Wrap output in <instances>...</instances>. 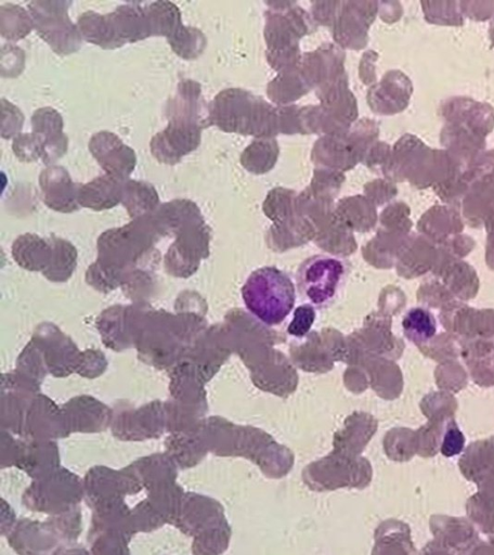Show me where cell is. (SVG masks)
<instances>
[{
	"instance_id": "6da1fadb",
	"label": "cell",
	"mask_w": 494,
	"mask_h": 555,
	"mask_svg": "<svg viewBox=\"0 0 494 555\" xmlns=\"http://www.w3.org/2000/svg\"><path fill=\"white\" fill-rule=\"evenodd\" d=\"M244 304L256 319L268 327H278L291 315L296 288L290 276L277 267L253 271L242 289Z\"/></svg>"
},
{
	"instance_id": "7a4b0ae2",
	"label": "cell",
	"mask_w": 494,
	"mask_h": 555,
	"mask_svg": "<svg viewBox=\"0 0 494 555\" xmlns=\"http://www.w3.org/2000/svg\"><path fill=\"white\" fill-rule=\"evenodd\" d=\"M348 278V265L341 257L315 255L299 266L296 283L299 295L315 308H328L341 295Z\"/></svg>"
},
{
	"instance_id": "3957f363",
	"label": "cell",
	"mask_w": 494,
	"mask_h": 555,
	"mask_svg": "<svg viewBox=\"0 0 494 555\" xmlns=\"http://www.w3.org/2000/svg\"><path fill=\"white\" fill-rule=\"evenodd\" d=\"M71 5L61 0H34L29 4L38 35L60 56L74 54L82 47L80 30L69 17Z\"/></svg>"
},
{
	"instance_id": "277c9868",
	"label": "cell",
	"mask_w": 494,
	"mask_h": 555,
	"mask_svg": "<svg viewBox=\"0 0 494 555\" xmlns=\"http://www.w3.org/2000/svg\"><path fill=\"white\" fill-rule=\"evenodd\" d=\"M201 141L200 125L168 121L162 132L151 139L152 156L160 163L176 165L187 154L197 149Z\"/></svg>"
},
{
	"instance_id": "5b68a950",
	"label": "cell",
	"mask_w": 494,
	"mask_h": 555,
	"mask_svg": "<svg viewBox=\"0 0 494 555\" xmlns=\"http://www.w3.org/2000/svg\"><path fill=\"white\" fill-rule=\"evenodd\" d=\"M88 148L102 170L109 175L128 179L136 169V152L112 132L101 131L95 134L90 138Z\"/></svg>"
},
{
	"instance_id": "8992f818",
	"label": "cell",
	"mask_w": 494,
	"mask_h": 555,
	"mask_svg": "<svg viewBox=\"0 0 494 555\" xmlns=\"http://www.w3.org/2000/svg\"><path fill=\"white\" fill-rule=\"evenodd\" d=\"M39 186L43 192V201L49 209L60 213H73L80 210L78 190L81 185L73 182L64 167L47 166L39 175Z\"/></svg>"
},
{
	"instance_id": "52a82bcc",
	"label": "cell",
	"mask_w": 494,
	"mask_h": 555,
	"mask_svg": "<svg viewBox=\"0 0 494 555\" xmlns=\"http://www.w3.org/2000/svg\"><path fill=\"white\" fill-rule=\"evenodd\" d=\"M442 115L448 123L461 125L483 138H486L494 127V109L488 103L473 99H449L442 106Z\"/></svg>"
},
{
	"instance_id": "ba28073f",
	"label": "cell",
	"mask_w": 494,
	"mask_h": 555,
	"mask_svg": "<svg viewBox=\"0 0 494 555\" xmlns=\"http://www.w3.org/2000/svg\"><path fill=\"white\" fill-rule=\"evenodd\" d=\"M33 133L45 139L43 162L50 166L61 159L69 148V138L63 133L62 115L54 108L38 109L32 116Z\"/></svg>"
},
{
	"instance_id": "9c48e42d",
	"label": "cell",
	"mask_w": 494,
	"mask_h": 555,
	"mask_svg": "<svg viewBox=\"0 0 494 555\" xmlns=\"http://www.w3.org/2000/svg\"><path fill=\"white\" fill-rule=\"evenodd\" d=\"M125 180L109 174L90 180L78 190V203L96 212L111 210L122 203Z\"/></svg>"
},
{
	"instance_id": "30bf717a",
	"label": "cell",
	"mask_w": 494,
	"mask_h": 555,
	"mask_svg": "<svg viewBox=\"0 0 494 555\" xmlns=\"http://www.w3.org/2000/svg\"><path fill=\"white\" fill-rule=\"evenodd\" d=\"M159 236L179 232L200 218L198 206L189 200L177 199L161 204L147 216Z\"/></svg>"
},
{
	"instance_id": "8fae6325",
	"label": "cell",
	"mask_w": 494,
	"mask_h": 555,
	"mask_svg": "<svg viewBox=\"0 0 494 555\" xmlns=\"http://www.w3.org/2000/svg\"><path fill=\"white\" fill-rule=\"evenodd\" d=\"M110 17L119 40L125 46L151 37L145 6L139 3L117 7Z\"/></svg>"
},
{
	"instance_id": "7c38bea8",
	"label": "cell",
	"mask_w": 494,
	"mask_h": 555,
	"mask_svg": "<svg viewBox=\"0 0 494 555\" xmlns=\"http://www.w3.org/2000/svg\"><path fill=\"white\" fill-rule=\"evenodd\" d=\"M76 25L88 43L103 49H117L124 46L117 37L110 14L100 15L89 10L78 17Z\"/></svg>"
},
{
	"instance_id": "4fadbf2b",
	"label": "cell",
	"mask_w": 494,
	"mask_h": 555,
	"mask_svg": "<svg viewBox=\"0 0 494 555\" xmlns=\"http://www.w3.org/2000/svg\"><path fill=\"white\" fill-rule=\"evenodd\" d=\"M122 204L133 219L146 217L160 206V196L155 187L141 180L126 179Z\"/></svg>"
},
{
	"instance_id": "5bb4252c",
	"label": "cell",
	"mask_w": 494,
	"mask_h": 555,
	"mask_svg": "<svg viewBox=\"0 0 494 555\" xmlns=\"http://www.w3.org/2000/svg\"><path fill=\"white\" fill-rule=\"evenodd\" d=\"M200 86L192 81L181 82L177 94L169 99L165 114L168 121L187 122L199 124V98Z\"/></svg>"
},
{
	"instance_id": "9a60e30c",
	"label": "cell",
	"mask_w": 494,
	"mask_h": 555,
	"mask_svg": "<svg viewBox=\"0 0 494 555\" xmlns=\"http://www.w3.org/2000/svg\"><path fill=\"white\" fill-rule=\"evenodd\" d=\"M151 36H163L168 40L182 27L179 8L172 2L150 3L145 5Z\"/></svg>"
},
{
	"instance_id": "2e32d148",
	"label": "cell",
	"mask_w": 494,
	"mask_h": 555,
	"mask_svg": "<svg viewBox=\"0 0 494 555\" xmlns=\"http://www.w3.org/2000/svg\"><path fill=\"white\" fill-rule=\"evenodd\" d=\"M13 256L18 263L26 268L38 269L46 266L51 256H54L51 242H46L36 235L26 234L13 243Z\"/></svg>"
},
{
	"instance_id": "e0dca14e",
	"label": "cell",
	"mask_w": 494,
	"mask_h": 555,
	"mask_svg": "<svg viewBox=\"0 0 494 555\" xmlns=\"http://www.w3.org/2000/svg\"><path fill=\"white\" fill-rule=\"evenodd\" d=\"M33 29L34 21L29 11L15 4L0 7V32L6 40H23Z\"/></svg>"
},
{
	"instance_id": "ac0fdd59",
	"label": "cell",
	"mask_w": 494,
	"mask_h": 555,
	"mask_svg": "<svg viewBox=\"0 0 494 555\" xmlns=\"http://www.w3.org/2000/svg\"><path fill=\"white\" fill-rule=\"evenodd\" d=\"M402 329L409 341L424 344L435 337L437 321L426 308L414 307L403 317Z\"/></svg>"
},
{
	"instance_id": "d6986e66",
	"label": "cell",
	"mask_w": 494,
	"mask_h": 555,
	"mask_svg": "<svg viewBox=\"0 0 494 555\" xmlns=\"http://www.w3.org/2000/svg\"><path fill=\"white\" fill-rule=\"evenodd\" d=\"M168 44L171 45L176 55L189 60L202 54L205 38L199 30L182 25L171 40H168Z\"/></svg>"
},
{
	"instance_id": "ffe728a7",
	"label": "cell",
	"mask_w": 494,
	"mask_h": 555,
	"mask_svg": "<svg viewBox=\"0 0 494 555\" xmlns=\"http://www.w3.org/2000/svg\"><path fill=\"white\" fill-rule=\"evenodd\" d=\"M423 6L425 7L426 19L429 22L440 25H452V27H461L464 23L460 3H424Z\"/></svg>"
},
{
	"instance_id": "44dd1931",
	"label": "cell",
	"mask_w": 494,
	"mask_h": 555,
	"mask_svg": "<svg viewBox=\"0 0 494 555\" xmlns=\"http://www.w3.org/2000/svg\"><path fill=\"white\" fill-rule=\"evenodd\" d=\"M45 139L36 133L20 134L13 138L12 150L22 162H34L44 156Z\"/></svg>"
},
{
	"instance_id": "7402d4cb",
	"label": "cell",
	"mask_w": 494,
	"mask_h": 555,
	"mask_svg": "<svg viewBox=\"0 0 494 555\" xmlns=\"http://www.w3.org/2000/svg\"><path fill=\"white\" fill-rule=\"evenodd\" d=\"M24 124L22 111L6 99L2 100V137L16 138L21 134Z\"/></svg>"
},
{
	"instance_id": "603a6c76",
	"label": "cell",
	"mask_w": 494,
	"mask_h": 555,
	"mask_svg": "<svg viewBox=\"0 0 494 555\" xmlns=\"http://www.w3.org/2000/svg\"><path fill=\"white\" fill-rule=\"evenodd\" d=\"M316 320V308L309 304L299 306L295 309L294 318L288 328V333L292 337L302 339L314 326Z\"/></svg>"
},
{
	"instance_id": "cb8c5ba5",
	"label": "cell",
	"mask_w": 494,
	"mask_h": 555,
	"mask_svg": "<svg viewBox=\"0 0 494 555\" xmlns=\"http://www.w3.org/2000/svg\"><path fill=\"white\" fill-rule=\"evenodd\" d=\"M24 51L15 45H6L2 49V75L16 77L24 69Z\"/></svg>"
},
{
	"instance_id": "d4e9b609",
	"label": "cell",
	"mask_w": 494,
	"mask_h": 555,
	"mask_svg": "<svg viewBox=\"0 0 494 555\" xmlns=\"http://www.w3.org/2000/svg\"><path fill=\"white\" fill-rule=\"evenodd\" d=\"M462 15L475 21H486L494 16V2H461Z\"/></svg>"
},
{
	"instance_id": "484cf974",
	"label": "cell",
	"mask_w": 494,
	"mask_h": 555,
	"mask_svg": "<svg viewBox=\"0 0 494 555\" xmlns=\"http://www.w3.org/2000/svg\"><path fill=\"white\" fill-rule=\"evenodd\" d=\"M490 37H491V42L494 46V21L491 23V28H490Z\"/></svg>"
}]
</instances>
